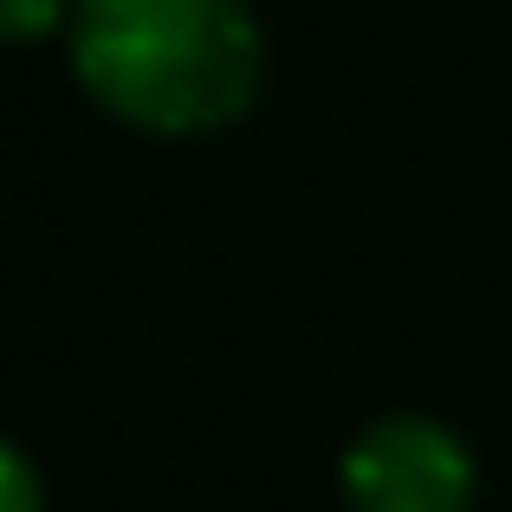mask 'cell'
Listing matches in <instances>:
<instances>
[{"label": "cell", "instance_id": "1", "mask_svg": "<svg viewBox=\"0 0 512 512\" xmlns=\"http://www.w3.org/2000/svg\"><path fill=\"white\" fill-rule=\"evenodd\" d=\"M85 91L143 130H214L260 85V26L240 0H78Z\"/></svg>", "mask_w": 512, "mask_h": 512}, {"label": "cell", "instance_id": "2", "mask_svg": "<svg viewBox=\"0 0 512 512\" xmlns=\"http://www.w3.org/2000/svg\"><path fill=\"white\" fill-rule=\"evenodd\" d=\"M344 493L357 512H467L474 461L441 422L396 415V422H376L350 448Z\"/></svg>", "mask_w": 512, "mask_h": 512}, {"label": "cell", "instance_id": "3", "mask_svg": "<svg viewBox=\"0 0 512 512\" xmlns=\"http://www.w3.org/2000/svg\"><path fill=\"white\" fill-rule=\"evenodd\" d=\"M72 13V0H0V39H39Z\"/></svg>", "mask_w": 512, "mask_h": 512}, {"label": "cell", "instance_id": "4", "mask_svg": "<svg viewBox=\"0 0 512 512\" xmlns=\"http://www.w3.org/2000/svg\"><path fill=\"white\" fill-rule=\"evenodd\" d=\"M0 512H39V480L7 441H0Z\"/></svg>", "mask_w": 512, "mask_h": 512}]
</instances>
